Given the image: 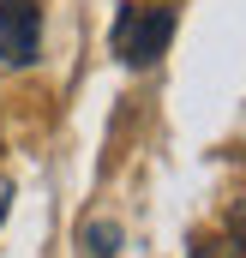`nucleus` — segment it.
Wrapping results in <instances>:
<instances>
[{"mask_svg": "<svg viewBox=\"0 0 246 258\" xmlns=\"http://www.w3.org/2000/svg\"><path fill=\"white\" fill-rule=\"evenodd\" d=\"M174 42V6H126L114 18V54L126 66H156Z\"/></svg>", "mask_w": 246, "mask_h": 258, "instance_id": "1", "label": "nucleus"}, {"mask_svg": "<svg viewBox=\"0 0 246 258\" xmlns=\"http://www.w3.org/2000/svg\"><path fill=\"white\" fill-rule=\"evenodd\" d=\"M36 48H42V12H36V0H0V60L30 66Z\"/></svg>", "mask_w": 246, "mask_h": 258, "instance_id": "2", "label": "nucleus"}, {"mask_svg": "<svg viewBox=\"0 0 246 258\" xmlns=\"http://www.w3.org/2000/svg\"><path fill=\"white\" fill-rule=\"evenodd\" d=\"M234 252L246 258V204H240V210H234Z\"/></svg>", "mask_w": 246, "mask_h": 258, "instance_id": "3", "label": "nucleus"}, {"mask_svg": "<svg viewBox=\"0 0 246 258\" xmlns=\"http://www.w3.org/2000/svg\"><path fill=\"white\" fill-rule=\"evenodd\" d=\"M192 258H240V252H234V246H198Z\"/></svg>", "mask_w": 246, "mask_h": 258, "instance_id": "4", "label": "nucleus"}, {"mask_svg": "<svg viewBox=\"0 0 246 258\" xmlns=\"http://www.w3.org/2000/svg\"><path fill=\"white\" fill-rule=\"evenodd\" d=\"M6 198H12V186H6V180H0V216H6Z\"/></svg>", "mask_w": 246, "mask_h": 258, "instance_id": "5", "label": "nucleus"}]
</instances>
